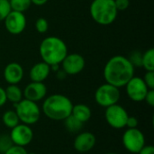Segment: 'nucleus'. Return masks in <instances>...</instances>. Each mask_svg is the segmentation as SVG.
I'll list each match as a JSON object with an SVG mask.
<instances>
[{"instance_id": "1", "label": "nucleus", "mask_w": 154, "mask_h": 154, "mask_svg": "<svg viewBox=\"0 0 154 154\" xmlns=\"http://www.w3.org/2000/svg\"><path fill=\"white\" fill-rule=\"evenodd\" d=\"M134 76V67L128 58L116 55L108 60L104 68L106 82L118 88H123Z\"/></svg>"}, {"instance_id": "2", "label": "nucleus", "mask_w": 154, "mask_h": 154, "mask_svg": "<svg viewBox=\"0 0 154 154\" xmlns=\"http://www.w3.org/2000/svg\"><path fill=\"white\" fill-rule=\"evenodd\" d=\"M39 53L42 61L48 65H60L68 54V47L60 38L49 36L42 41Z\"/></svg>"}, {"instance_id": "3", "label": "nucleus", "mask_w": 154, "mask_h": 154, "mask_svg": "<svg viewBox=\"0 0 154 154\" xmlns=\"http://www.w3.org/2000/svg\"><path fill=\"white\" fill-rule=\"evenodd\" d=\"M73 104L71 100L61 94L48 97L42 106L43 114L51 120L63 121L71 115Z\"/></svg>"}, {"instance_id": "4", "label": "nucleus", "mask_w": 154, "mask_h": 154, "mask_svg": "<svg viewBox=\"0 0 154 154\" xmlns=\"http://www.w3.org/2000/svg\"><path fill=\"white\" fill-rule=\"evenodd\" d=\"M92 19L100 25H109L117 17V9L114 0H93L89 6Z\"/></svg>"}, {"instance_id": "5", "label": "nucleus", "mask_w": 154, "mask_h": 154, "mask_svg": "<svg viewBox=\"0 0 154 154\" xmlns=\"http://www.w3.org/2000/svg\"><path fill=\"white\" fill-rule=\"evenodd\" d=\"M14 106L19 120L23 124L32 125L39 121L41 116V110L36 102L24 98L20 102L14 104Z\"/></svg>"}, {"instance_id": "6", "label": "nucleus", "mask_w": 154, "mask_h": 154, "mask_svg": "<svg viewBox=\"0 0 154 154\" xmlns=\"http://www.w3.org/2000/svg\"><path fill=\"white\" fill-rule=\"evenodd\" d=\"M120 99V90L118 88L105 83L97 88L95 92V100L102 107H108L116 105Z\"/></svg>"}, {"instance_id": "7", "label": "nucleus", "mask_w": 154, "mask_h": 154, "mask_svg": "<svg viewBox=\"0 0 154 154\" xmlns=\"http://www.w3.org/2000/svg\"><path fill=\"white\" fill-rule=\"evenodd\" d=\"M124 147L131 153H138L145 145V138L142 131L137 128H128L123 134Z\"/></svg>"}, {"instance_id": "8", "label": "nucleus", "mask_w": 154, "mask_h": 154, "mask_svg": "<svg viewBox=\"0 0 154 154\" xmlns=\"http://www.w3.org/2000/svg\"><path fill=\"white\" fill-rule=\"evenodd\" d=\"M128 116L127 111L120 105L116 104L106 108V120L114 129H122L125 127Z\"/></svg>"}, {"instance_id": "9", "label": "nucleus", "mask_w": 154, "mask_h": 154, "mask_svg": "<svg viewBox=\"0 0 154 154\" xmlns=\"http://www.w3.org/2000/svg\"><path fill=\"white\" fill-rule=\"evenodd\" d=\"M128 97L134 102H142L149 90L143 79L139 77H133L125 86Z\"/></svg>"}, {"instance_id": "10", "label": "nucleus", "mask_w": 154, "mask_h": 154, "mask_svg": "<svg viewBox=\"0 0 154 154\" xmlns=\"http://www.w3.org/2000/svg\"><path fill=\"white\" fill-rule=\"evenodd\" d=\"M6 31L14 35L22 33L26 27V17L23 13L12 11L4 20Z\"/></svg>"}, {"instance_id": "11", "label": "nucleus", "mask_w": 154, "mask_h": 154, "mask_svg": "<svg viewBox=\"0 0 154 154\" xmlns=\"http://www.w3.org/2000/svg\"><path fill=\"white\" fill-rule=\"evenodd\" d=\"M60 64L62 70L67 75H77L84 69L86 61L84 57L79 53H68Z\"/></svg>"}, {"instance_id": "12", "label": "nucleus", "mask_w": 154, "mask_h": 154, "mask_svg": "<svg viewBox=\"0 0 154 154\" xmlns=\"http://www.w3.org/2000/svg\"><path fill=\"white\" fill-rule=\"evenodd\" d=\"M9 135L14 145L24 147L32 141L33 132L29 125L22 124L12 128L11 134Z\"/></svg>"}, {"instance_id": "13", "label": "nucleus", "mask_w": 154, "mask_h": 154, "mask_svg": "<svg viewBox=\"0 0 154 154\" xmlns=\"http://www.w3.org/2000/svg\"><path fill=\"white\" fill-rule=\"evenodd\" d=\"M47 94V88L43 82H34L32 81L29 83L23 92V95L25 99L33 101V102H38L40 100H42Z\"/></svg>"}, {"instance_id": "14", "label": "nucleus", "mask_w": 154, "mask_h": 154, "mask_svg": "<svg viewBox=\"0 0 154 154\" xmlns=\"http://www.w3.org/2000/svg\"><path fill=\"white\" fill-rule=\"evenodd\" d=\"M96 142V137L92 133L84 132L77 135L73 145L76 151L79 152H88L94 148Z\"/></svg>"}, {"instance_id": "15", "label": "nucleus", "mask_w": 154, "mask_h": 154, "mask_svg": "<svg viewBox=\"0 0 154 154\" xmlns=\"http://www.w3.org/2000/svg\"><path fill=\"white\" fill-rule=\"evenodd\" d=\"M4 78L9 85H17L23 78V69L17 62L8 63L4 69Z\"/></svg>"}, {"instance_id": "16", "label": "nucleus", "mask_w": 154, "mask_h": 154, "mask_svg": "<svg viewBox=\"0 0 154 154\" xmlns=\"http://www.w3.org/2000/svg\"><path fill=\"white\" fill-rule=\"evenodd\" d=\"M51 66L44 61L35 63L30 69L29 76L32 81L34 82H43L51 73Z\"/></svg>"}, {"instance_id": "17", "label": "nucleus", "mask_w": 154, "mask_h": 154, "mask_svg": "<svg viewBox=\"0 0 154 154\" xmlns=\"http://www.w3.org/2000/svg\"><path fill=\"white\" fill-rule=\"evenodd\" d=\"M71 116L84 124L90 119L91 109L85 104H77L72 107Z\"/></svg>"}, {"instance_id": "18", "label": "nucleus", "mask_w": 154, "mask_h": 154, "mask_svg": "<svg viewBox=\"0 0 154 154\" xmlns=\"http://www.w3.org/2000/svg\"><path fill=\"white\" fill-rule=\"evenodd\" d=\"M5 90L7 101H10L13 104H16L23 99V91L17 85H9Z\"/></svg>"}, {"instance_id": "19", "label": "nucleus", "mask_w": 154, "mask_h": 154, "mask_svg": "<svg viewBox=\"0 0 154 154\" xmlns=\"http://www.w3.org/2000/svg\"><path fill=\"white\" fill-rule=\"evenodd\" d=\"M142 67L146 71L154 70V49H148L142 56Z\"/></svg>"}, {"instance_id": "20", "label": "nucleus", "mask_w": 154, "mask_h": 154, "mask_svg": "<svg viewBox=\"0 0 154 154\" xmlns=\"http://www.w3.org/2000/svg\"><path fill=\"white\" fill-rule=\"evenodd\" d=\"M2 121H3L4 125L7 128H10V129H12L14 126H16L17 125H19V122H20L15 111H13V110L5 111L2 116Z\"/></svg>"}, {"instance_id": "21", "label": "nucleus", "mask_w": 154, "mask_h": 154, "mask_svg": "<svg viewBox=\"0 0 154 154\" xmlns=\"http://www.w3.org/2000/svg\"><path fill=\"white\" fill-rule=\"evenodd\" d=\"M64 121V125L65 128L72 134L75 133H79V131H81L82 127H83V123H81L80 121H79L78 119H76L74 116H72L71 115L69 116H68Z\"/></svg>"}, {"instance_id": "22", "label": "nucleus", "mask_w": 154, "mask_h": 154, "mask_svg": "<svg viewBox=\"0 0 154 154\" xmlns=\"http://www.w3.org/2000/svg\"><path fill=\"white\" fill-rule=\"evenodd\" d=\"M9 4L12 11L24 13L30 8L32 2L31 0H9Z\"/></svg>"}, {"instance_id": "23", "label": "nucleus", "mask_w": 154, "mask_h": 154, "mask_svg": "<svg viewBox=\"0 0 154 154\" xmlns=\"http://www.w3.org/2000/svg\"><path fill=\"white\" fill-rule=\"evenodd\" d=\"M14 145L10 135L1 134L0 135V153H5L9 148Z\"/></svg>"}, {"instance_id": "24", "label": "nucleus", "mask_w": 154, "mask_h": 154, "mask_svg": "<svg viewBox=\"0 0 154 154\" xmlns=\"http://www.w3.org/2000/svg\"><path fill=\"white\" fill-rule=\"evenodd\" d=\"M11 12L9 0H0V22L4 21L7 14Z\"/></svg>"}, {"instance_id": "25", "label": "nucleus", "mask_w": 154, "mask_h": 154, "mask_svg": "<svg viewBox=\"0 0 154 154\" xmlns=\"http://www.w3.org/2000/svg\"><path fill=\"white\" fill-rule=\"evenodd\" d=\"M48 28H49V23L45 18L40 17L35 21V29L39 33L46 32L48 31Z\"/></svg>"}, {"instance_id": "26", "label": "nucleus", "mask_w": 154, "mask_h": 154, "mask_svg": "<svg viewBox=\"0 0 154 154\" xmlns=\"http://www.w3.org/2000/svg\"><path fill=\"white\" fill-rule=\"evenodd\" d=\"M142 56H143V53L139 52V51H134L130 58L129 60L131 61V63L134 65V67H142Z\"/></svg>"}, {"instance_id": "27", "label": "nucleus", "mask_w": 154, "mask_h": 154, "mask_svg": "<svg viewBox=\"0 0 154 154\" xmlns=\"http://www.w3.org/2000/svg\"><path fill=\"white\" fill-rule=\"evenodd\" d=\"M143 79L149 89H154V70L146 71Z\"/></svg>"}, {"instance_id": "28", "label": "nucleus", "mask_w": 154, "mask_h": 154, "mask_svg": "<svg viewBox=\"0 0 154 154\" xmlns=\"http://www.w3.org/2000/svg\"><path fill=\"white\" fill-rule=\"evenodd\" d=\"M27 151L24 149V147L18 146V145H13L11 148H9L4 154H27Z\"/></svg>"}, {"instance_id": "29", "label": "nucleus", "mask_w": 154, "mask_h": 154, "mask_svg": "<svg viewBox=\"0 0 154 154\" xmlns=\"http://www.w3.org/2000/svg\"><path fill=\"white\" fill-rule=\"evenodd\" d=\"M114 2H115V5H116L117 11L126 10L130 5L129 0H114Z\"/></svg>"}, {"instance_id": "30", "label": "nucleus", "mask_w": 154, "mask_h": 154, "mask_svg": "<svg viewBox=\"0 0 154 154\" xmlns=\"http://www.w3.org/2000/svg\"><path fill=\"white\" fill-rule=\"evenodd\" d=\"M125 126L130 128V129L137 128V126H138V119L135 116H128Z\"/></svg>"}, {"instance_id": "31", "label": "nucleus", "mask_w": 154, "mask_h": 154, "mask_svg": "<svg viewBox=\"0 0 154 154\" xmlns=\"http://www.w3.org/2000/svg\"><path fill=\"white\" fill-rule=\"evenodd\" d=\"M144 100L150 106H154V89H149Z\"/></svg>"}, {"instance_id": "32", "label": "nucleus", "mask_w": 154, "mask_h": 154, "mask_svg": "<svg viewBox=\"0 0 154 154\" xmlns=\"http://www.w3.org/2000/svg\"><path fill=\"white\" fill-rule=\"evenodd\" d=\"M138 154H154V147L152 145H144Z\"/></svg>"}, {"instance_id": "33", "label": "nucleus", "mask_w": 154, "mask_h": 154, "mask_svg": "<svg viewBox=\"0 0 154 154\" xmlns=\"http://www.w3.org/2000/svg\"><path fill=\"white\" fill-rule=\"evenodd\" d=\"M7 99H6V96H5V90L0 87V107L3 106L5 103H6Z\"/></svg>"}, {"instance_id": "34", "label": "nucleus", "mask_w": 154, "mask_h": 154, "mask_svg": "<svg viewBox=\"0 0 154 154\" xmlns=\"http://www.w3.org/2000/svg\"><path fill=\"white\" fill-rule=\"evenodd\" d=\"M31 2H32V4H33V5H45L47 2H48V0H31Z\"/></svg>"}, {"instance_id": "35", "label": "nucleus", "mask_w": 154, "mask_h": 154, "mask_svg": "<svg viewBox=\"0 0 154 154\" xmlns=\"http://www.w3.org/2000/svg\"><path fill=\"white\" fill-rule=\"evenodd\" d=\"M27 154H36V153H34V152H28Z\"/></svg>"}, {"instance_id": "36", "label": "nucleus", "mask_w": 154, "mask_h": 154, "mask_svg": "<svg viewBox=\"0 0 154 154\" xmlns=\"http://www.w3.org/2000/svg\"><path fill=\"white\" fill-rule=\"evenodd\" d=\"M106 154H117V153H114V152H110V153H106Z\"/></svg>"}]
</instances>
